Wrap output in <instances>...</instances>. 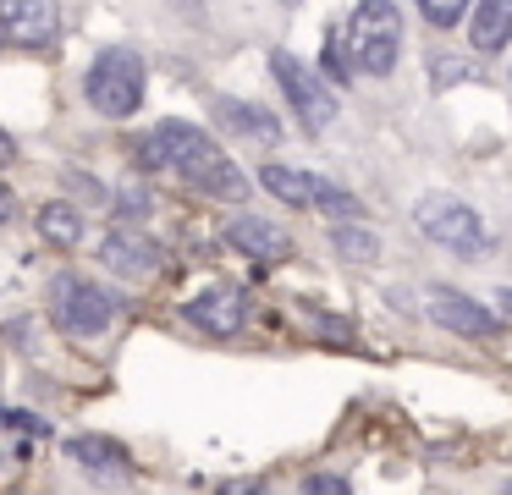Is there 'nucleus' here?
<instances>
[{
	"instance_id": "f257e3e1",
	"label": "nucleus",
	"mask_w": 512,
	"mask_h": 495,
	"mask_svg": "<svg viewBox=\"0 0 512 495\" xmlns=\"http://www.w3.org/2000/svg\"><path fill=\"white\" fill-rule=\"evenodd\" d=\"M138 165L144 171H177L182 182H193L210 198H243L248 193V176L226 160V149L210 132L188 127V121H160L144 138V149H138Z\"/></svg>"
},
{
	"instance_id": "f03ea898",
	"label": "nucleus",
	"mask_w": 512,
	"mask_h": 495,
	"mask_svg": "<svg viewBox=\"0 0 512 495\" xmlns=\"http://www.w3.org/2000/svg\"><path fill=\"white\" fill-rule=\"evenodd\" d=\"M83 94H89V105L111 121L133 116V110L144 105V55H138L133 44L100 50L89 66V77H83Z\"/></svg>"
},
{
	"instance_id": "7ed1b4c3",
	"label": "nucleus",
	"mask_w": 512,
	"mask_h": 495,
	"mask_svg": "<svg viewBox=\"0 0 512 495\" xmlns=\"http://www.w3.org/2000/svg\"><path fill=\"white\" fill-rule=\"evenodd\" d=\"M347 50H353V66L369 77H386L397 66L402 50V11L391 0H364L347 22Z\"/></svg>"
},
{
	"instance_id": "20e7f679",
	"label": "nucleus",
	"mask_w": 512,
	"mask_h": 495,
	"mask_svg": "<svg viewBox=\"0 0 512 495\" xmlns=\"http://www.w3.org/2000/svg\"><path fill=\"white\" fill-rule=\"evenodd\" d=\"M116 308H122V303H116V292L83 281V275H61L56 292H50V314H56V325L67 330V336H78V341L105 336L111 319H116Z\"/></svg>"
},
{
	"instance_id": "39448f33",
	"label": "nucleus",
	"mask_w": 512,
	"mask_h": 495,
	"mask_svg": "<svg viewBox=\"0 0 512 495\" xmlns=\"http://www.w3.org/2000/svg\"><path fill=\"white\" fill-rule=\"evenodd\" d=\"M413 220H419L424 237L441 242V248H452V253H485V248H490L485 220H479L474 209L463 204V198H452V193H430V198H419Z\"/></svg>"
},
{
	"instance_id": "423d86ee",
	"label": "nucleus",
	"mask_w": 512,
	"mask_h": 495,
	"mask_svg": "<svg viewBox=\"0 0 512 495\" xmlns=\"http://www.w3.org/2000/svg\"><path fill=\"white\" fill-rule=\"evenodd\" d=\"M270 72H276L281 94L292 99V116H298L309 132H325V127L336 121V88L325 83V77L314 72V66H303L298 55L276 50V55H270Z\"/></svg>"
},
{
	"instance_id": "0eeeda50",
	"label": "nucleus",
	"mask_w": 512,
	"mask_h": 495,
	"mask_svg": "<svg viewBox=\"0 0 512 495\" xmlns=\"http://www.w3.org/2000/svg\"><path fill=\"white\" fill-rule=\"evenodd\" d=\"M430 319H435V325H446L452 336H474V341H485V336H496V330H501V319L490 314L485 303H474L468 292H452V286H435V292H430Z\"/></svg>"
},
{
	"instance_id": "6e6552de",
	"label": "nucleus",
	"mask_w": 512,
	"mask_h": 495,
	"mask_svg": "<svg viewBox=\"0 0 512 495\" xmlns=\"http://www.w3.org/2000/svg\"><path fill=\"white\" fill-rule=\"evenodd\" d=\"M0 39L6 44H39L56 39V0H0Z\"/></svg>"
},
{
	"instance_id": "1a4fd4ad",
	"label": "nucleus",
	"mask_w": 512,
	"mask_h": 495,
	"mask_svg": "<svg viewBox=\"0 0 512 495\" xmlns=\"http://www.w3.org/2000/svg\"><path fill=\"white\" fill-rule=\"evenodd\" d=\"M226 242H232L237 253H248V259H259V264H281V259H292V237L281 226H270V220H259V215H237V220H226Z\"/></svg>"
},
{
	"instance_id": "9d476101",
	"label": "nucleus",
	"mask_w": 512,
	"mask_h": 495,
	"mask_svg": "<svg viewBox=\"0 0 512 495\" xmlns=\"http://www.w3.org/2000/svg\"><path fill=\"white\" fill-rule=\"evenodd\" d=\"M188 319L199 330H210V336H237L248 319V297L237 286H210V292H199L188 303Z\"/></svg>"
},
{
	"instance_id": "9b49d317",
	"label": "nucleus",
	"mask_w": 512,
	"mask_h": 495,
	"mask_svg": "<svg viewBox=\"0 0 512 495\" xmlns=\"http://www.w3.org/2000/svg\"><path fill=\"white\" fill-rule=\"evenodd\" d=\"M100 259L111 264L116 275H155L166 253H160L149 237H138V231H116V237L100 242Z\"/></svg>"
},
{
	"instance_id": "f8f14e48",
	"label": "nucleus",
	"mask_w": 512,
	"mask_h": 495,
	"mask_svg": "<svg viewBox=\"0 0 512 495\" xmlns=\"http://www.w3.org/2000/svg\"><path fill=\"white\" fill-rule=\"evenodd\" d=\"M67 457L78 462L83 473H94V479H127V451L116 446V440H105V435H72L67 440Z\"/></svg>"
},
{
	"instance_id": "ddd939ff",
	"label": "nucleus",
	"mask_w": 512,
	"mask_h": 495,
	"mask_svg": "<svg viewBox=\"0 0 512 495\" xmlns=\"http://www.w3.org/2000/svg\"><path fill=\"white\" fill-rule=\"evenodd\" d=\"M215 121L237 138H254V143H276L281 138V121L270 116L265 105H248V99H221L215 105Z\"/></svg>"
},
{
	"instance_id": "4468645a",
	"label": "nucleus",
	"mask_w": 512,
	"mask_h": 495,
	"mask_svg": "<svg viewBox=\"0 0 512 495\" xmlns=\"http://www.w3.org/2000/svg\"><path fill=\"white\" fill-rule=\"evenodd\" d=\"M468 39H474V50L496 55L512 44V0H479L474 17H468Z\"/></svg>"
},
{
	"instance_id": "2eb2a0df",
	"label": "nucleus",
	"mask_w": 512,
	"mask_h": 495,
	"mask_svg": "<svg viewBox=\"0 0 512 495\" xmlns=\"http://www.w3.org/2000/svg\"><path fill=\"white\" fill-rule=\"evenodd\" d=\"M39 237H45L50 248H78V242H83V209L67 204V198L45 204V209H39Z\"/></svg>"
},
{
	"instance_id": "dca6fc26",
	"label": "nucleus",
	"mask_w": 512,
	"mask_h": 495,
	"mask_svg": "<svg viewBox=\"0 0 512 495\" xmlns=\"http://www.w3.org/2000/svg\"><path fill=\"white\" fill-rule=\"evenodd\" d=\"M259 182H265V193H276L281 204H292V209H309L314 204V176L309 171H292V165H265V171H259Z\"/></svg>"
},
{
	"instance_id": "f3484780",
	"label": "nucleus",
	"mask_w": 512,
	"mask_h": 495,
	"mask_svg": "<svg viewBox=\"0 0 512 495\" xmlns=\"http://www.w3.org/2000/svg\"><path fill=\"white\" fill-rule=\"evenodd\" d=\"M331 237H336V253H342L347 264H375L380 259V237H369L358 220H336Z\"/></svg>"
},
{
	"instance_id": "a211bd4d",
	"label": "nucleus",
	"mask_w": 512,
	"mask_h": 495,
	"mask_svg": "<svg viewBox=\"0 0 512 495\" xmlns=\"http://www.w3.org/2000/svg\"><path fill=\"white\" fill-rule=\"evenodd\" d=\"M353 50H347V33H331L325 39V83H336V88H347L353 83Z\"/></svg>"
},
{
	"instance_id": "6ab92c4d",
	"label": "nucleus",
	"mask_w": 512,
	"mask_h": 495,
	"mask_svg": "<svg viewBox=\"0 0 512 495\" xmlns=\"http://www.w3.org/2000/svg\"><path fill=\"white\" fill-rule=\"evenodd\" d=\"M419 11H424L430 28H452V22H463L468 0H419Z\"/></svg>"
},
{
	"instance_id": "aec40b11",
	"label": "nucleus",
	"mask_w": 512,
	"mask_h": 495,
	"mask_svg": "<svg viewBox=\"0 0 512 495\" xmlns=\"http://www.w3.org/2000/svg\"><path fill=\"white\" fill-rule=\"evenodd\" d=\"M303 495H353V490H347V479H331V473H314V479H303Z\"/></svg>"
},
{
	"instance_id": "412c9836",
	"label": "nucleus",
	"mask_w": 512,
	"mask_h": 495,
	"mask_svg": "<svg viewBox=\"0 0 512 495\" xmlns=\"http://www.w3.org/2000/svg\"><path fill=\"white\" fill-rule=\"evenodd\" d=\"M72 187H78L83 198H94V204H100V198H105V187L94 182V176H83V171H72Z\"/></svg>"
},
{
	"instance_id": "4be33fe9",
	"label": "nucleus",
	"mask_w": 512,
	"mask_h": 495,
	"mask_svg": "<svg viewBox=\"0 0 512 495\" xmlns=\"http://www.w3.org/2000/svg\"><path fill=\"white\" fill-rule=\"evenodd\" d=\"M144 209H149V198L138 193V187H127V193H122V215H144Z\"/></svg>"
},
{
	"instance_id": "5701e85b",
	"label": "nucleus",
	"mask_w": 512,
	"mask_h": 495,
	"mask_svg": "<svg viewBox=\"0 0 512 495\" xmlns=\"http://www.w3.org/2000/svg\"><path fill=\"white\" fill-rule=\"evenodd\" d=\"M215 495H259V484H248V479H237V484H226V490H215Z\"/></svg>"
},
{
	"instance_id": "b1692460",
	"label": "nucleus",
	"mask_w": 512,
	"mask_h": 495,
	"mask_svg": "<svg viewBox=\"0 0 512 495\" xmlns=\"http://www.w3.org/2000/svg\"><path fill=\"white\" fill-rule=\"evenodd\" d=\"M0 220H12V193L0 187Z\"/></svg>"
},
{
	"instance_id": "393cba45",
	"label": "nucleus",
	"mask_w": 512,
	"mask_h": 495,
	"mask_svg": "<svg viewBox=\"0 0 512 495\" xmlns=\"http://www.w3.org/2000/svg\"><path fill=\"white\" fill-rule=\"evenodd\" d=\"M501 308H507V314H512V286H507V292H501Z\"/></svg>"
},
{
	"instance_id": "a878e982",
	"label": "nucleus",
	"mask_w": 512,
	"mask_h": 495,
	"mask_svg": "<svg viewBox=\"0 0 512 495\" xmlns=\"http://www.w3.org/2000/svg\"><path fill=\"white\" fill-rule=\"evenodd\" d=\"M0 154H12V138H0Z\"/></svg>"
},
{
	"instance_id": "bb28decb",
	"label": "nucleus",
	"mask_w": 512,
	"mask_h": 495,
	"mask_svg": "<svg viewBox=\"0 0 512 495\" xmlns=\"http://www.w3.org/2000/svg\"><path fill=\"white\" fill-rule=\"evenodd\" d=\"M0 50H6V39H0Z\"/></svg>"
},
{
	"instance_id": "cd10ccee",
	"label": "nucleus",
	"mask_w": 512,
	"mask_h": 495,
	"mask_svg": "<svg viewBox=\"0 0 512 495\" xmlns=\"http://www.w3.org/2000/svg\"><path fill=\"white\" fill-rule=\"evenodd\" d=\"M287 6H298V0H287Z\"/></svg>"
}]
</instances>
